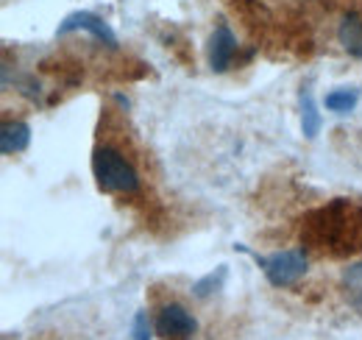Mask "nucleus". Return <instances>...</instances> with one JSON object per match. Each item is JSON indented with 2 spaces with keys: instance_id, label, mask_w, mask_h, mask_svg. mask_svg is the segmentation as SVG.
<instances>
[{
  "instance_id": "nucleus-11",
  "label": "nucleus",
  "mask_w": 362,
  "mask_h": 340,
  "mask_svg": "<svg viewBox=\"0 0 362 340\" xmlns=\"http://www.w3.org/2000/svg\"><path fill=\"white\" fill-rule=\"evenodd\" d=\"M343 290L351 304H362V262H354L343 271Z\"/></svg>"
},
{
  "instance_id": "nucleus-10",
  "label": "nucleus",
  "mask_w": 362,
  "mask_h": 340,
  "mask_svg": "<svg viewBox=\"0 0 362 340\" xmlns=\"http://www.w3.org/2000/svg\"><path fill=\"white\" fill-rule=\"evenodd\" d=\"M357 101H360V92H357V89H334V92L326 95L323 103H326L329 112L346 115V112H351V109L357 106Z\"/></svg>"
},
{
  "instance_id": "nucleus-13",
  "label": "nucleus",
  "mask_w": 362,
  "mask_h": 340,
  "mask_svg": "<svg viewBox=\"0 0 362 340\" xmlns=\"http://www.w3.org/2000/svg\"><path fill=\"white\" fill-rule=\"evenodd\" d=\"M132 338L134 340H151V321L145 312L134 315V327H132Z\"/></svg>"
},
{
  "instance_id": "nucleus-1",
  "label": "nucleus",
  "mask_w": 362,
  "mask_h": 340,
  "mask_svg": "<svg viewBox=\"0 0 362 340\" xmlns=\"http://www.w3.org/2000/svg\"><path fill=\"white\" fill-rule=\"evenodd\" d=\"M301 240L329 256H349L362 249V207L346 198H334L304 217Z\"/></svg>"
},
{
  "instance_id": "nucleus-6",
  "label": "nucleus",
  "mask_w": 362,
  "mask_h": 340,
  "mask_svg": "<svg viewBox=\"0 0 362 340\" xmlns=\"http://www.w3.org/2000/svg\"><path fill=\"white\" fill-rule=\"evenodd\" d=\"M234 53H237V40H234V34L228 31V26H218V31L212 34V42H209V64H212V70H215V73L228 70Z\"/></svg>"
},
{
  "instance_id": "nucleus-4",
  "label": "nucleus",
  "mask_w": 362,
  "mask_h": 340,
  "mask_svg": "<svg viewBox=\"0 0 362 340\" xmlns=\"http://www.w3.org/2000/svg\"><path fill=\"white\" fill-rule=\"evenodd\" d=\"M198 332L195 318L181 307V304H168L162 307L156 318V335L162 340H192Z\"/></svg>"
},
{
  "instance_id": "nucleus-5",
  "label": "nucleus",
  "mask_w": 362,
  "mask_h": 340,
  "mask_svg": "<svg viewBox=\"0 0 362 340\" xmlns=\"http://www.w3.org/2000/svg\"><path fill=\"white\" fill-rule=\"evenodd\" d=\"M76 28L90 31L92 37H98L100 42H106L109 47H117V37L112 34V28H109L98 14H92V11H73L70 17H64V23L59 26V34H70V31H76Z\"/></svg>"
},
{
  "instance_id": "nucleus-8",
  "label": "nucleus",
  "mask_w": 362,
  "mask_h": 340,
  "mask_svg": "<svg viewBox=\"0 0 362 340\" xmlns=\"http://www.w3.org/2000/svg\"><path fill=\"white\" fill-rule=\"evenodd\" d=\"M337 40L346 47L349 56L362 59V17L357 11H349L343 20H340V28H337Z\"/></svg>"
},
{
  "instance_id": "nucleus-12",
  "label": "nucleus",
  "mask_w": 362,
  "mask_h": 340,
  "mask_svg": "<svg viewBox=\"0 0 362 340\" xmlns=\"http://www.w3.org/2000/svg\"><path fill=\"white\" fill-rule=\"evenodd\" d=\"M223 276H226V268H221V271H218V276H215V273H209L206 279H201V282L192 288V290H195V296H206V293H212V288H218Z\"/></svg>"
},
{
  "instance_id": "nucleus-2",
  "label": "nucleus",
  "mask_w": 362,
  "mask_h": 340,
  "mask_svg": "<svg viewBox=\"0 0 362 340\" xmlns=\"http://www.w3.org/2000/svg\"><path fill=\"white\" fill-rule=\"evenodd\" d=\"M92 173L98 178V187L106 193H136L139 176L134 165L115 148H95L92 154Z\"/></svg>"
},
{
  "instance_id": "nucleus-3",
  "label": "nucleus",
  "mask_w": 362,
  "mask_h": 340,
  "mask_svg": "<svg viewBox=\"0 0 362 340\" xmlns=\"http://www.w3.org/2000/svg\"><path fill=\"white\" fill-rule=\"evenodd\" d=\"M254 259H257V265L262 268L265 279L271 282L273 288H290L307 273V256H304V251H296V249L276 251V254L268 256L254 254Z\"/></svg>"
},
{
  "instance_id": "nucleus-9",
  "label": "nucleus",
  "mask_w": 362,
  "mask_h": 340,
  "mask_svg": "<svg viewBox=\"0 0 362 340\" xmlns=\"http://www.w3.org/2000/svg\"><path fill=\"white\" fill-rule=\"evenodd\" d=\"M320 112H317L315 106V98H313V92H310V86H304L301 89V128H304V134L310 137V140H315L317 131H320Z\"/></svg>"
},
{
  "instance_id": "nucleus-7",
  "label": "nucleus",
  "mask_w": 362,
  "mask_h": 340,
  "mask_svg": "<svg viewBox=\"0 0 362 340\" xmlns=\"http://www.w3.org/2000/svg\"><path fill=\"white\" fill-rule=\"evenodd\" d=\"M28 142H31V126L28 123H23V120H6L0 126V151L6 157L25 151Z\"/></svg>"
}]
</instances>
